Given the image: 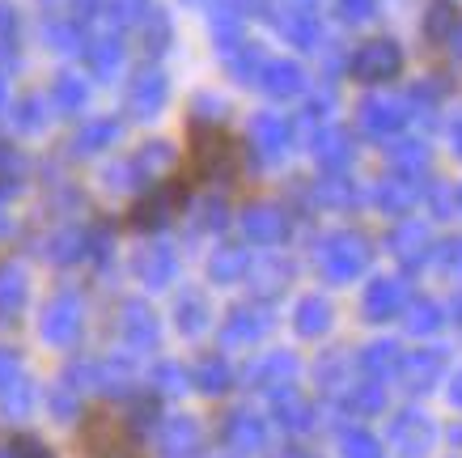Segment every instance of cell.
Listing matches in <instances>:
<instances>
[{"instance_id": "6da1fadb", "label": "cell", "mask_w": 462, "mask_h": 458, "mask_svg": "<svg viewBox=\"0 0 462 458\" xmlns=\"http://www.w3.org/2000/svg\"><path fill=\"white\" fill-rule=\"evenodd\" d=\"M196 170L204 179H229L234 174V149L229 136L212 124H196Z\"/></svg>"}, {"instance_id": "7a4b0ae2", "label": "cell", "mask_w": 462, "mask_h": 458, "mask_svg": "<svg viewBox=\"0 0 462 458\" xmlns=\"http://www.w3.org/2000/svg\"><path fill=\"white\" fill-rule=\"evenodd\" d=\"M365 259H369V250L356 234H336L327 247H322V267H327V276L331 280H352L361 276Z\"/></svg>"}, {"instance_id": "3957f363", "label": "cell", "mask_w": 462, "mask_h": 458, "mask_svg": "<svg viewBox=\"0 0 462 458\" xmlns=\"http://www.w3.org/2000/svg\"><path fill=\"white\" fill-rule=\"evenodd\" d=\"M399 69H403V56H399V47L386 39L365 42L361 51H356V60H352V72H356L361 81H391Z\"/></svg>"}, {"instance_id": "277c9868", "label": "cell", "mask_w": 462, "mask_h": 458, "mask_svg": "<svg viewBox=\"0 0 462 458\" xmlns=\"http://www.w3.org/2000/svg\"><path fill=\"white\" fill-rule=\"evenodd\" d=\"M199 445H204V437H199V425L191 416H174L157 429L162 458H199Z\"/></svg>"}, {"instance_id": "5b68a950", "label": "cell", "mask_w": 462, "mask_h": 458, "mask_svg": "<svg viewBox=\"0 0 462 458\" xmlns=\"http://www.w3.org/2000/svg\"><path fill=\"white\" fill-rule=\"evenodd\" d=\"M272 327V310L267 305H234L229 319H225L221 340L225 344H254L259 335H267Z\"/></svg>"}, {"instance_id": "8992f818", "label": "cell", "mask_w": 462, "mask_h": 458, "mask_svg": "<svg viewBox=\"0 0 462 458\" xmlns=\"http://www.w3.org/2000/svg\"><path fill=\"white\" fill-rule=\"evenodd\" d=\"M77 332H81V305H77V297H56L47 305V314H42V340L72 344Z\"/></svg>"}, {"instance_id": "52a82bcc", "label": "cell", "mask_w": 462, "mask_h": 458, "mask_svg": "<svg viewBox=\"0 0 462 458\" xmlns=\"http://www.w3.org/2000/svg\"><path fill=\"white\" fill-rule=\"evenodd\" d=\"M293 374H297L293 352H267V357H259L246 369V382L254 390H281V387H293Z\"/></svg>"}, {"instance_id": "ba28073f", "label": "cell", "mask_w": 462, "mask_h": 458, "mask_svg": "<svg viewBox=\"0 0 462 458\" xmlns=\"http://www.w3.org/2000/svg\"><path fill=\"white\" fill-rule=\"evenodd\" d=\"M221 437L234 454H254V450H263V420L254 412H234V416H225Z\"/></svg>"}, {"instance_id": "9c48e42d", "label": "cell", "mask_w": 462, "mask_h": 458, "mask_svg": "<svg viewBox=\"0 0 462 458\" xmlns=\"http://www.w3.org/2000/svg\"><path fill=\"white\" fill-rule=\"evenodd\" d=\"M246 238L251 242H259V247H276V242H284V234H289V217H284L281 209H272V204H254V209H246Z\"/></svg>"}, {"instance_id": "30bf717a", "label": "cell", "mask_w": 462, "mask_h": 458, "mask_svg": "<svg viewBox=\"0 0 462 458\" xmlns=\"http://www.w3.org/2000/svg\"><path fill=\"white\" fill-rule=\"evenodd\" d=\"M272 416L281 420L284 429H293V433L314 429V407H310V399L306 395H297L293 387L276 390V399H272Z\"/></svg>"}, {"instance_id": "8fae6325", "label": "cell", "mask_w": 462, "mask_h": 458, "mask_svg": "<svg viewBox=\"0 0 462 458\" xmlns=\"http://www.w3.org/2000/svg\"><path fill=\"white\" fill-rule=\"evenodd\" d=\"M119 332L132 348H153L157 344V319L153 310L141 302H127L124 305V319H119Z\"/></svg>"}, {"instance_id": "7c38bea8", "label": "cell", "mask_w": 462, "mask_h": 458, "mask_svg": "<svg viewBox=\"0 0 462 458\" xmlns=\"http://www.w3.org/2000/svg\"><path fill=\"white\" fill-rule=\"evenodd\" d=\"M179 204H182V187H157L144 204H136V217H132V221L136 225H162L179 212Z\"/></svg>"}, {"instance_id": "4fadbf2b", "label": "cell", "mask_w": 462, "mask_h": 458, "mask_svg": "<svg viewBox=\"0 0 462 458\" xmlns=\"http://www.w3.org/2000/svg\"><path fill=\"white\" fill-rule=\"evenodd\" d=\"M403 305V285L399 280H374L365 289V314L369 319H394V310Z\"/></svg>"}, {"instance_id": "5bb4252c", "label": "cell", "mask_w": 462, "mask_h": 458, "mask_svg": "<svg viewBox=\"0 0 462 458\" xmlns=\"http://www.w3.org/2000/svg\"><path fill=\"white\" fill-rule=\"evenodd\" d=\"M191 387L204 390V395H221L229 390V365L217 352H204L196 365H191Z\"/></svg>"}, {"instance_id": "9a60e30c", "label": "cell", "mask_w": 462, "mask_h": 458, "mask_svg": "<svg viewBox=\"0 0 462 458\" xmlns=\"http://www.w3.org/2000/svg\"><path fill=\"white\" fill-rule=\"evenodd\" d=\"M293 327L301 335H310V340H314V335H322L327 327H331V305L322 302V297H301V302H297V310H293Z\"/></svg>"}, {"instance_id": "2e32d148", "label": "cell", "mask_w": 462, "mask_h": 458, "mask_svg": "<svg viewBox=\"0 0 462 458\" xmlns=\"http://www.w3.org/2000/svg\"><path fill=\"white\" fill-rule=\"evenodd\" d=\"M301 69L297 64H289V60H276V64H267L263 69V89L267 94H276V98H289V94H297L301 89Z\"/></svg>"}, {"instance_id": "e0dca14e", "label": "cell", "mask_w": 462, "mask_h": 458, "mask_svg": "<svg viewBox=\"0 0 462 458\" xmlns=\"http://www.w3.org/2000/svg\"><path fill=\"white\" fill-rule=\"evenodd\" d=\"M22 302H26V276H22L14 264H5L0 267V319L17 314Z\"/></svg>"}, {"instance_id": "ac0fdd59", "label": "cell", "mask_w": 462, "mask_h": 458, "mask_svg": "<svg viewBox=\"0 0 462 458\" xmlns=\"http://www.w3.org/2000/svg\"><path fill=\"white\" fill-rule=\"evenodd\" d=\"M136 272H141L144 285H166V280L174 276V255H170L166 247L144 250L141 259H136Z\"/></svg>"}, {"instance_id": "d6986e66", "label": "cell", "mask_w": 462, "mask_h": 458, "mask_svg": "<svg viewBox=\"0 0 462 458\" xmlns=\"http://www.w3.org/2000/svg\"><path fill=\"white\" fill-rule=\"evenodd\" d=\"M284 140H289V124H284V119H272V115H263V119L254 124V145H259L267 157H276V153L284 149Z\"/></svg>"}, {"instance_id": "ffe728a7", "label": "cell", "mask_w": 462, "mask_h": 458, "mask_svg": "<svg viewBox=\"0 0 462 458\" xmlns=\"http://www.w3.org/2000/svg\"><path fill=\"white\" fill-rule=\"evenodd\" d=\"M424 437H429V429H424L420 416H399V420L391 425V442L399 445V450H407V454H416Z\"/></svg>"}, {"instance_id": "44dd1931", "label": "cell", "mask_w": 462, "mask_h": 458, "mask_svg": "<svg viewBox=\"0 0 462 458\" xmlns=\"http://www.w3.org/2000/svg\"><path fill=\"white\" fill-rule=\"evenodd\" d=\"M204 322H208V302H204L199 293H182V302H179V327L187 335H196V332H204Z\"/></svg>"}, {"instance_id": "7402d4cb", "label": "cell", "mask_w": 462, "mask_h": 458, "mask_svg": "<svg viewBox=\"0 0 462 458\" xmlns=\"http://www.w3.org/2000/svg\"><path fill=\"white\" fill-rule=\"evenodd\" d=\"M208 272H212V280H238L242 272H246V250H238V247L217 250V255H212V264H208Z\"/></svg>"}, {"instance_id": "603a6c76", "label": "cell", "mask_w": 462, "mask_h": 458, "mask_svg": "<svg viewBox=\"0 0 462 458\" xmlns=\"http://www.w3.org/2000/svg\"><path fill=\"white\" fill-rule=\"evenodd\" d=\"M344 407H348L352 416H374V412L382 407V390L374 387V382H365V387L356 382V387L344 395Z\"/></svg>"}, {"instance_id": "cb8c5ba5", "label": "cell", "mask_w": 462, "mask_h": 458, "mask_svg": "<svg viewBox=\"0 0 462 458\" xmlns=\"http://www.w3.org/2000/svg\"><path fill=\"white\" fill-rule=\"evenodd\" d=\"M187 387H191V374H187V369H179V365L162 361L153 369V395H182Z\"/></svg>"}, {"instance_id": "d4e9b609", "label": "cell", "mask_w": 462, "mask_h": 458, "mask_svg": "<svg viewBox=\"0 0 462 458\" xmlns=\"http://www.w3.org/2000/svg\"><path fill=\"white\" fill-rule=\"evenodd\" d=\"M399 124H403V111L394 102H369L365 107V127L369 132H394Z\"/></svg>"}, {"instance_id": "484cf974", "label": "cell", "mask_w": 462, "mask_h": 458, "mask_svg": "<svg viewBox=\"0 0 462 458\" xmlns=\"http://www.w3.org/2000/svg\"><path fill=\"white\" fill-rule=\"evenodd\" d=\"M394 352H399L394 344H374V348H369V352L361 357V365H365V369H369L374 378L394 374V365H399V357H394Z\"/></svg>"}, {"instance_id": "4316f807", "label": "cell", "mask_w": 462, "mask_h": 458, "mask_svg": "<svg viewBox=\"0 0 462 458\" xmlns=\"http://www.w3.org/2000/svg\"><path fill=\"white\" fill-rule=\"evenodd\" d=\"M339 450H344V458H378V442H374L365 429L344 433V437H339Z\"/></svg>"}, {"instance_id": "83f0119b", "label": "cell", "mask_w": 462, "mask_h": 458, "mask_svg": "<svg viewBox=\"0 0 462 458\" xmlns=\"http://www.w3.org/2000/svg\"><path fill=\"white\" fill-rule=\"evenodd\" d=\"M162 94H166V85H162V77H141V85H136V102H141L144 111H153L157 102H162Z\"/></svg>"}, {"instance_id": "f1b7e54d", "label": "cell", "mask_w": 462, "mask_h": 458, "mask_svg": "<svg viewBox=\"0 0 462 458\" xmlns=\"http://www.w3.org/2000/svg\"><path fill=\"white\" fill-rule=\"evenodd\" d=\"M454 26H458V14H454L449 5H437L433 17H429V26H424V30H429L433 39H446V34H449Z\"/></svg>"}, {"instance_id": "f546056e", "label": "cell", "mask_w": 462, "mask_h": 458, "mask_svg": "<svg viewBox=\"0 0 462 458\" xmlns=\"http://www.w3.org/2000/svg\"><path fill=\"white\" fill-rule=\"evenodd\" d=\"M9 450H14V458H51V450H47L39 437H17Z\"/></svg>"}, {"instance_id": "4dcf8cb0", "label": "cell", "mask_w": 462, "mask_h": 458, "mask_svg": "<svg viewBox=\"0 0 462 458\" xmlns=\"http://www.w3.org/2000/svg\"><path fill=\"white\" fill-rule=\"evenodd\" d=\"M22 378V365H17V357L9 352V348H0V390L9 387V382H17Z\"/></svg>"}, {"instance_id": "1f68e13d", "label": "cell", "mask_w": 462, "mask_h": 458, "mask_svg": "<svg viewBox=\"0 0 462 458\" xmlns=\"http://www.w3.org/2000/svg\"><path fill=\"white\" fill-rule=\"evenodd\" d=\"M407 200H411V192H407L403 182H386V187H382V204H386V209H403Z\"/></svg>"}, {"instance_id": "d6a6232c", "label": "cell", "mask_w": 462, "mask_h": 458, "mask_svg": "<svg viewBox=\"0 0 462 458\" xmlns=\"http://www.w3.org/2000/svg\"><path fill=\"white\" fill-rule=\"evenodd\" d=\"M339 9H344L348 22H365V17H374V0H344Z\"/></svg>"}, {"instance_id": "836d02e7", "label": "cell", "mask_w": 462, "mask_h": 458, "mask_svg": "<svg viewBox=\"0 0 462 458\" xmlns=\"http://www.w3.org/2000/svg\"><path fill=\"white\" fill-rule=\"evenodd\" d=\"M424 327H437V305H416V319H411V332H424Z\"/></svg>"}, {"instance_id": "e575fe53", "label": "cell", "mask_w": 462, "mask_h": 458, "mask_svg": "<svg viewBox=\"0 0 462 458\" xmlns=\"http://www.w3.org/2000/svg\"><path fill=\"white\" fill-rule=\"evenodd\" d=\"M276 458H310V454H306V450H281Z\"/></svg>"}, {"instance_id": "d590c367", "label": "cell", "mask_w": 462, "mask_h": 458, "mask_svg": "<svg viewBox=\"0 0 462 458\" xmlns=\"http://www.w3.org/2000/svg\"><path fill=\"white\" fill-rule=\"evenodd\" d=\"M0 458H14V450H0Z\"/></svg>"}, {"instance_id": "8d00e7d4", "label": "cell", "mask_w": 462, "mask_h": 458, "mask_svg": "<svg viewBox=\"0 0 462 458\" xmlns=\"http://www.w3.org/2000/svg\"><path fill=\"white\" fill-rule=\"evenodd\" d=\"M458 149H462V124H458Z\"/></svg>"}, {"instance_id": "74e56055", "label": "cell", "mask_w": 462, "mask_h": 458, "mask_svg": "<svg viewBox=\"0 0 462 458\" xmlns=\"http://www.w3.org/2000/svg\"><path fill=\"white\" fill-rule=\"evenodd\" d=\"M119 458H132V454H119Z\"/></svg>"}]
</instances>
